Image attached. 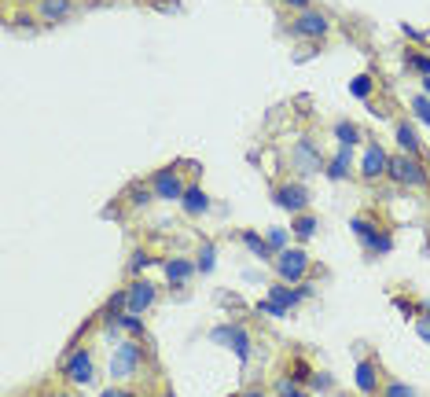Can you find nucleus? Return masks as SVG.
<instances>
[{
	"label": "nucleus",
	"mask_w": 430,
	"mask_h": 397,
	"mask_svg": "<svg viewBox=\"0 0 430 397\" xmlns=\"http://www.w3.org/2000/svg\"><path fill=\"white\" fill-rule=\"evenodd\" d=\"M140 361H144V350L136 343H118L115 357H110V375H115V379H129V375L140 368Z\"/></svg>",
	"instance_id": "f257e3e1"
},
{
	"label": "nucleus",
	"mask_w": 430,
	"mask_h": 397,
	"mask_svg": "<svg viewBox=\"0 0 430 397\" xmlns=\"http://www.w3.org/2000/svg\"><path fill=\"white\" fill-rule=\"evenodd\" d=\"M349 229L357 232V239L364 243L371 254H386L390 247H394V239H390L386 232H379V224H371L368 217H353V221H349Z\"/></svg>",
	"instance_id": "f03ea898"
},
{
	"label": "nucleus",
	"mask_w": 430,
	"mask_h": 397,
	"mask_svg": "<svg viewBox=\"0 0 430 397\" xmlns=\"http://www.w3.org/2000/svg\"><path fill=\"white\" fill-rule=\"evenodd\" d=\"M386 173L394 177L397 184H426V173H423V166L416 162V155H397V159H390L386 166Z\"/></svg>",
	"instance_id": "7ed1b4c3"
},
{
	"label": "nucleus",
	"mask_w": 430,
	"mask_h": 397,
	"mask_svg": "<svg viewBox=\"0 0 430 397\" xmlns=\"http://www.w3.org/2000/svg\"><path fill=\"white\" fill-rule=\"evenodd\" d=\"M210 338H214V343H228V346L236 350V357H239L243 364L250 361V335H247V328H243V324H232V328H217Z\"/></svg>",
	"instance_id": "20e7f679"
},
{
	"label": "nucleus",
	"mask_w": 430,
	"mask_h": 397,
	"mask_svg": "<svg viewBox=\"0 0 430 397\" xmlns=\"http://www.w3.org/2000/svg\"><path fill=\"white\" fill-rule=\"evenodd\" d=\"M276 272L284 276V280H291V283H298V280L309 272V258H306V251H279V258H276Z\"/></svg>",
	"instance_id": "39448f33"
},
{
	"label": "nucleus",
	"mask_w": 430,
	"mask_h": 397,
	"mask_svg": "<svg viewBox=\"0 0 430 397\" xmlns=\"http://www.w3.org/2000/svg\"><path fill=\"white\" fill-rule=\"evenodd\" d=\"M151 188H155V195L158 199H184V184H180V177H177V169H158L155 173V180H151Z\"/></svg>",
	"instance_id": "423d86ee"
},
{
	"label": "nucleus",
	"mask_w": 430,
	"mask_h": 397,
	"mask_svg": "<svg viewBox=\"0 0 430 397\" xmlns=\"http://www.w3.org/2000/svg\"><path fill=\"white\" fill-rule=\"evenodd\" d=\"M386 166H390L386 151H383L379 144H368L364 159H361V173H364L368 180H376V177H383V173H386Z\"/></svg>",
	"instance_id": "0eeeda50"
},
{
	"label": "nucleus",
	"mask_w": 430,
	"mask_h": 397,
	"mask_svg": "<svg viewBox=\"0 0 430 397\" xmlns=\"http://www.w3.org/2000/svg\"><path fill=\"white\" fill-rule=\"evenodd\" d=\"M63 372H66L70 383H92V357H88V350L70 353V361H66Z\"/></svg>",
	"instance_id": "6e6552de"
},
{
	"label": "nucleus",
	"mask_w": 430,
	"mask_h": 397,
	"mask_svg": "<svg viewBox=\"0 0 430 397\" xmlns=\"http://www.w3.org/2000/svg\"><path fill=\"white\" fill-rule=\"evenodd\" d=\"M291 30H294L298 37H324V33H327V18L316 15V11H302Z\"/></svg>",
	"instance_id": "1a4fd4ad"
},
{
	"label": "nucleus",
	"mask_w": 430,
	"mask_h": 397,
	"mask_svg": "<svg viewBox=\"0 0 430 397\" xmlns=\"http://www.w3.org/2000/svg\"><path fill=\"white\" fill-rule=\"evenodd\" d=\"M276 202L279 206H284V210H306V202H309V192H306V188L302 184H287V188H279V192H276Z\"/></svg>",
	"instance_id": "9d476101"
},
{
	"label": "nucleus",
	"mask_w": 430,
	"mask_h": 397,
	"mask_svg": "<svg viewBox=\"0 0 430 397\" xmlns=\"http://www.w3.org/2000/svg\"><path fill=\"white\" fill-rule=\"evenodd\" d=\"M151 301H155V287H151L147 280H136L133 287H129V313L140 316L147 306H151Z\"/></svg>",
	"instance_id": "9b49d317"
},
{
	"label": "nucleus",
	"mask_w": 430,
	"mask_h": 397,
	"mask_svg": "<svg viewBox=\"0 0 430 397\" xmlns=\"http://www.w3.org/2000/svg\"><path fill=\"white\" fill-rule=\"evenodd\" d=\"M180 206H184V214L199 217V214H207L210 199H207V192H202L199 184H192V188H184V199H180Z\"/></svg>",
	"instance_id": "f8f14e48"
},
{
	"label": "nucleus",
	"mask_w": 430,
	"mask_h": 397,
	"mask_svg": "<svg viewBox=\"0 0 430 397\" xmlns=\"http://www.w3.org/2000/svg\"><path fill=\"white\" fill-rule=\"evenodd\" d=\"M309 294V287H302V291H291V287H284V283H276V287H269V298L276 301V306H284V309H291V306H298Z\"/></svg>",
	"instance_id": "ddd939ff"
},
{
	"label": "nucleus",
	"mask_w": 430,
	"mask_h": 397,
	"mask_svg": "<svg viewBox=\"0 0 430 397\" xmlns=\"http://www.w3.org/2000/svg\"><path fill=\"white\" fill-rule=\"evenodd\" d=\"M294 159H298V166H302V169H320V155H316L313 140H298Z\"/></svg>",
	"instance_id": "4468645a"
},
{
	"label": "nucleus",
	"mask_w": 430,
	"mask_h": 397,
	"mask_svg": "<svg viewBox=\"0 0 430 397\" xmlns=\"http://www.w3.org/2000/svg\"><path fill=\"white\" fill-rule=\"evenodd\" d=\"M357 386H361V393H376L379 379H376V364L371 361H357Z\"/></svg>",
	"instance_id": "2eb2a0df"
},
{
	"label": "nucleus",
	"mask_w": 430,
	"mask_h": 397,
	"mask_svg": "<svg viewBox=\"0 0 430 397\" xmlns=\"http://www.w3.org/2000/svg\"><path fill=\"white\" fill-rule=\"evenodd\" d=\"M346 173H349V147L342 144V147H339V155H335L331 166H327V177H331V180H342Z\"/></svg>",
	"instance_id": "dca6fc26"
},
{
	"label": "nucleus",
	"mask_w": 430,
	"mask_h": 397,
	"mask_svg": "<svg viewBox=\"0 0 430 397\" xmlns=\"http://www.w3.org/2000/svg\"><path fill=\"white\" fill-rule=\"evenodd\" d=\"M70 11H74L70 0H41V15H45V18H55V23H59V18H66Z\"/></svg>",
	"instance_id": "f3484780"
},
{
	"label": "nucleus",
	"mask_w": 430,
	"mask_h": 397,
	"mask_svg": "<svg viewBox=\"0 0 430 397\" xmlns=\"http://www.w3.org/2000/svg\"><path fill=\"white\" fill-rule=\"evenodd\" d=\"M397 144L405 147V155H419V137H416V129L412 125H397Z\"/></svg>",
	"instance_id": "a211bd4d"
},
{
	"label": "nucleus",
	"mask_w": 430,
	"mask_h": 397,
	"mask_svg": "<svg viewBox=\"0 0 430 397\" xmlns=\"http://www.w3.org/2000/svg\"><path fill=\"white\" fill-rule=\"evenodd\" d=\"M195 269H192V261H184V258H173V261H165V276H170L173 283H184Z\"/></svg>",
	"instance_id": "6ab92c4d"
},
{
	"label": "nucleus",
	"mask_w": 430,
	"mask_h": 397,
	"mask_svg": "<svg viewBox=\"0 0 430 397\" xmlns=\"http://www.w3.org/2000/svg\"><path fill=\"white\" fill-rule=\"evenodd\" d=\"M243 243H247V247L261 258V261H269L272 258V247H269V239H261L257 232H243Z\"/></svg>",
	"instance_id": "aec40b11"
},
{
	"label": "nucleus",
	"mask_w": 430,
	"mask_h": 397,
	"mask_svg": "<svg viewBox=\"0 0 430 397\" xmlns=\"http://www.w3.org/2000/svg\"><path fill=\"white\" fill-rule=\"evenodd\" d=\"M335 137H339V140H342L346 147H353V144L361 140V129L353 125V122H339V125H335Z\"/></svg>",
	"instance_id": "412c9836"
},
{
	"label": "nucleus",
	"mask_w": 430,
	"mask_h": 397,
	"mask_svg": "<svg viewBox=\"0 0 430 397\" xmlns=\"http://www.w3.org/2000/svg\"><path fill=\"white\" fill-rule=\"evenodd\" d=\"M291 229H294V236H298V239H309V236L316 232V217H309V214H298Z\"/></svg>",
	"instance_id": "4be33fe9"
},
{
	"label": "nucleus",
	"mask_w": 430,
	"mask_h": 397,
	"mask_svg": "<svg viewBox=\"0 0 430 397\" xmlns=\"http://www.w3.org/2000/svg\"><path fill=\"white\" fill-rule=\"evenodd\" d=\"M405 63L412 67V70H419L423 78H430V55H419V52H408V55H405Z\"/></svg>",
	"instance_id": "5701e85b"
},
{
	"label": "nucleus",
	"mask_w": 430,
	"mask_h": 397,
	"mask_svg": "<svg viewBox=\"0 0 430 397\" xmlns=\"http://www.w3.org/2000/svg\"><path fill=\"white\" fill-rule=\"evenodd\" d=\"M349 92H353L357 100H368V96H371V78H368V74H361V78H353V81H349Z\"/></svg>",
	"instance_id": "b1692460"
},
{
	"label": "nucleus",
	"mask_w": 430,
	"mask_h": 397,
	"mask_svg": "<svg viewBox=\"0 0 430 397\" xmlns=\"http://www.w3.org/2000/svg\"><path fill=\"white\" fill-rule=\"evenodd\" d=\"M309 364L302 361V357H294V361H291V383H302V379H309Z\"/></svg>",
	"instance_id": "393cba45"
},
{
	"label": "nucleus",
	"mask_w": 430,
	"mask_h": 397,
	"mask_svg": "<svg viewBox=\"0 0 430 397\" xmlns=\"http://www.w3.org/2000/svg\"><path fill=\"white\" fill-rule=\"evenodd\" d=\"M199 272H214V243H202V254H199Z\"/></svg>",
	"instance_id": "a878e982"
},
{
	"label": "nucleus",
	"mask_w": 430,
	"mask_h": 397,
	"mask_svg": "<svg viewBox=\"0 0 430 397\" xmlns=\"http://www.w3.org/2000/svg\"><path fill=\"white\" fill-rule=\"evenodd\" d=\"M412 110H416V118H419V122L430 125V96H419V100L412 103Z\"/></svg>",
	"instance_id": "bb28decb"
},
{
	"label": "nucleus",
	"mask_w": 430,
	"mask_h": 397,
	"mask_svg": "<svg viewBox=\"0 0 430 397\" xmlns=\"http://www.w3.org/2000/svg\"><path fill=\"white\" fill-rule=\"evenodd\" d=\"M383 397H416V390H412V386H405V383H390Z\"/></svg>",
	"instance_id": "cd10ccee"
},
{
	"label": "nucleus",
	"mask_w": 430,
	"mask_h": 397,
	"mask_svg": "<svg viewBox=\"0 0 430 397\" xmlns=\"http://www.w3.org/2000/svg\"><path fill=\"white\" fill-rule=\"evenodd\" d=\"M257 313H265V316H287V309L276 306L272 298H269V301H257Z\"/></svg>",
	"instance_id": "c85d7f7f"
},
{
	"label": "nucleus",
	"mask_w": 430,
	"mask_h": 397,
	"mask_svg": "<svg viewBox=\"0 0 430 397\" xmlns=\"http://www.w3.org/2000/svg\"><path fill=\"white\" fill-rule=\"evenodd\" d=\"M118 324H122L125 331H133V335H144V324H140V316H136V313H129V316H122Z\"/></svg>",
	"instance_id": "c756f323"
},
{
	"label": "nucleus",
	"mask_w": 430,
	"mask_h": 397,
	"mask_svg": "<svg viewBox=\"0 0 430 397\" xmlns=\"http://www.w3.org/2000/svg\"><path fill=\"white\" fill-rule=\"evenodd\" d=\"M269 247H272V251H284V247H287V232H284V229H272V232H269Z\"/></svg>",
	"instance_id": "7c9ffc66"
},
{
	"label": "nucleus",
	"mask_w": 430,
	"mask_h": 397,
	"mask_svg": "<svg viewBox=\"0 0 430 397\" xmlns=\"http://www.w3.org/2000/svg\"><path fill=\"white\" fill-rule=\"evenodd\" d=\"M276 390H279V397H306L302 390H294V383H287V379H279V386H276Z\"/></svg>",
	"instance_id": "2f4dec72"
},
{
	"label": "nucleus",
	"mask_w": 430,
	"mask_h": 397,
	"mask_svg": "<svg viewBox=\"0 0 430 397\" xmlns=\"http://www.w3.org/2000/svg\"><path fill=\"white\" fill-rule=\"evenodd\" d=\"M147 265H151V258H147V254L140 251V254L133 258V265H129V269H133V272H140V269H147Z\"/></svg>",
	"instance_id": "473e14b6"
},
{
	"label": "nucleus",
	"mask_w": 430,
	"mask_h": 397,
	"mask_svg": "<svg viewBox=\"0 0 430 397\" xmlns=\"http://www.w3.org/2000/svg\"><path fill=\"white\" fill-rule=\"evenodd\" d=\"M100 397H133V390H122V386H110V390H103Z\"/></svg>",
	"instance_id": "72a5a7b5"
},
{
	"label": "nucleus",
	"mask_w": 430,
	"mask_h": 397,
	"mask_svg": "<svg viewBox=\"0 0 430 397\" xmlns=\"http://www.w3.org/2000/svg\"><path fill=\"white\" fill-rule=\"evenodd\" d=\"M313 386H316V390H327L331 379H327V375H313Z\"/></svg>",
	"instance_id": "f704fd0d"
},
{
	"label": "nucleus",
	"mask_w": 430,
	"mask_h": 397,
	"mask_svg": "<svg viewBox=\"0 0 430 397\" xmlns=\"http://www.w3.org/2000/svg\"><path fill=\"white\" fill-rule=\"evenodd\" d=\"M419 335H423L426 343H430V316H426V320H419Z\"/></svg>",
	"instance_id": "c9c22d12"
},
{
	"label": "nucleus",
	"mask_w": 430,
	"mask_h": 397,
	"mask_svg": "<svg viewBox=\"0 0 430 397\" xmlns=\"http://www.w3.org/2000/svg\"><path fill=\"white\" fill-rule=\"evenodd\" d=\"M287 4H294V8H309V0H287Z\"/></svg>",
	"instance_id": "e433bc0d"
},
{
	"label": "nucleus",
	"mask_w": 430,
	"mask_h": 397,
	"mask_svg": "<svg viewBox=\"0 0 430 397\" xmlns=\"http://www.w3.org/2000/svg\"><path fill=\"white\" fill-rule=\"evenodd\" d=\"M243 397H265V393H261V390H250V393H243Z\"/></svg>",
	"instance_id": "4c0bfd02"
},
{
	"label": "nucleus",
	"mask_w": 430,
	"mask_h": 397,
	"mask_svg": "<svg viewBox=\"0 0 430 397\" xmlns=\"http://www.w3.org/2000/svg\"><path fill=\"white\" fill-rule=\"evenodd\" d=\"M165 397H177V393H165Z\"/></svg>",
	"instance_id": "58836bf2"
}]
</instances>
